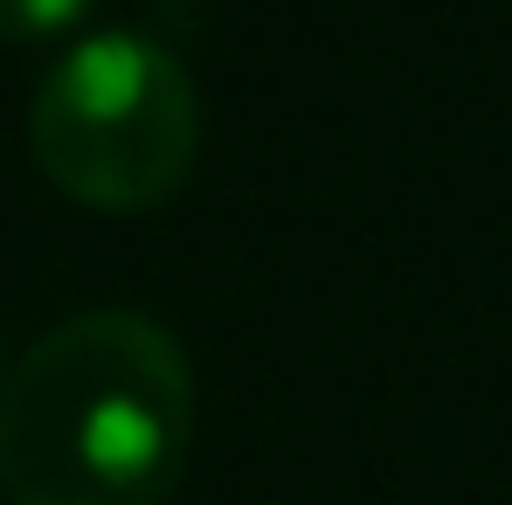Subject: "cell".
<instances>
[{"mask_svg": "<svg viewBox=\"0 0 512 505\" xmlns=\"http://www.w3.org/2000/svg\"><path fill=\"white\" fill-rule=\"evenodd\" d=\"M194 443V367L146 312H77L0 374L14 505H167Z\"/></svg>", "mask_w": 512, "mask_h": 505, "instance_id": "1", "label": "cell"}, {"mask_svg": "<svg viewBox=\"0 0 512 505\" xmlns=\"http://www.w3.org/2000/svg\"><path fill=\"white\" fill-rule=\"evenodd\" d=\"M28 153L70 201L146 215L187 187L201 153V97L167 42L111 28L56 56L28 111Z\"/></svg>", "mask_w": 512, "mask_h": 505, "instance_id": "2", "label": "cell"}, {"mask_svg": "<svg viewBox=\"0 0 512 505\" xmlns=\"http://www.w3.org/2000/svg\"><path fill=\"white\" fill-rule=\"evenodd\" d=\"M84 14H90V0H0V42H7V49L56 42V35H70Z\"/></svg>", "mask_w": 512, "mask_h": 505, "instance_id": "3", "label": "cell"}]
</instances>
